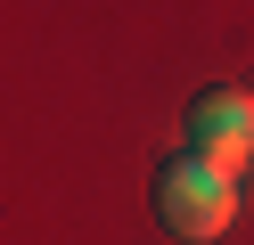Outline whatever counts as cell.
<instances>
[{
	"instance_id": "cell-1",
	"label": "cell",
	"mask_w": 254,
	"mask_h": 245,
	"mask_svg": "<svg viewBox=\"0 0 254 245\" xmlns=\"http://www.w3.org/2000/svg\"><path fill=\"white\" fill-rule=\"evenodd\" d=\"M230 212H238V180L230 172H213V163H197V155L156 163V221H164L172 237H221Z\"/></svg>"
},
{
	"instance_id": "cell-2",
	"label": "cell",
	"mask_w": 254,
	"mask_h": 245,
	"mask_svg": "<svg viewBox=\"0 0 254 245\" xmlns=\"http://www.w3.org/2000/svg\"><path fill=\"white\" fill-rule=\"evenodd\" d=\"M189 155L213 163V172L238 180V163H254V90H238V82H213V90L189 98Z\"/></svg>"
}]
</instances>
